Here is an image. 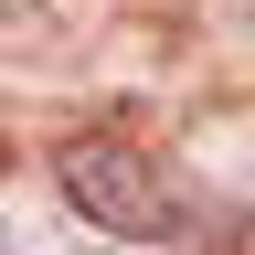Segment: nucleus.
<instances>
[{"label": "nucleus", "mask_w": 255, "mask_h": 255, "mask_svg": "<svg viewBox=\"0 0 255 255\" xmlns=\"http://www.w3.org/2000/svg\"><path fill=\"white\" fill-rule=\"evenodd\" d=\"M53 191L96 223V234H128V245L181 234V191H170V170H159L138 138H117V128L64 138V149H53Z\"/></svg>", "instance_id": "nucleus-1"}]
</instances>
